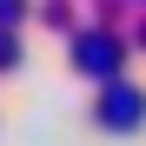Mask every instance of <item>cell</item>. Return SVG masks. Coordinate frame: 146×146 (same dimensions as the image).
Returning <instances> with one entry per match:
<instances>
[{"label": "cell", "instance_id": "obj_1", "mask_svg": "<svg viewBox=\"0 0 146 146\" xmlns=\"http://www.w3.org/2000/svg\"><path fill=\"white\" fill-rule=\"evenodd\" d=\"M100 113L113 119V126H126V119H146V100H139V93H106Z\"/></svg>", "mask_w": 146, "mask_h": 146}]
</instances>
